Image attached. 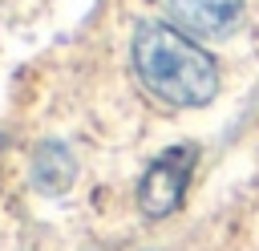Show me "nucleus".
<instances>
[{"mask_svg":"<svg viewBox=\"0 0 259 251\" xmlns=\"http://www.w3.org/2000/svg\"><path fill=\"white\" fill-rule=\"evenodd\" d=\"M134 69L158 101L178 109L206 105L219 93L214 57L202 45H194L182 28L162 20H142L134 28Z\"/></svg>","mask_w":259,"mask_h":251,"instance_id":"nucleus-1","label":"nucleus"},{"mask_svg":"<svg viewBox=\"0 0 259 251\" xmlns=\"http://www.w3.org/2000/svg\"><path fill=\"white\" fill-rule=\"evenodd\" d=\"M194 162H198V150L194 146H170V150H162L146 166V174L138 182V206H142V215H150V219L174 215L182 206L186 186H190Z\"/></svg>","mask_w":259,"mask_h":251,"instance_id":"nucleus-2","label":"nucleus"},{"mask_svg":"<svg viewBox=\"0 0 259 251\" xmlns=\"http://www.w3.org/2000/svg\"><path fill=\"white\" fill-rule=\"evenodd\" d=\"M174 20L198 36H227L243 20V0H166Z\"/></svg>","mask_w":259,"mask_h":251,"instance_id":"nucleus-3","label":"nucleus"},{"mask_svg":"<svg viewBox=\"0 0 259 251\" xmlns=\"http://www.w3.org/2000/svg\"><path fill=\"white\" fill-rule=\"evenodd\" d=\"M28 174H32V186H36V190L61 194V190H69V186L77 182V158H73V150H69L65 142L49 138V142L36 146L32 170H28Z\"/></svg>","mask_w":259,"mask_h":251,"instance_id":"nucleus-4","label":"nucleus"},{"mask_svg":"<svg viewBox=\"0 0 259 251\" xmlns=\"http://www.w3.org/2000/svg\"><path fill=\"white\" fill-rule=\"evenodd\" d=\"M0 150H4V138H0Z\"/></svg>","mask_w":259,"mask_h":251,"instance_id":"nucleus-5","label":"nucleus"}]
</instances>
